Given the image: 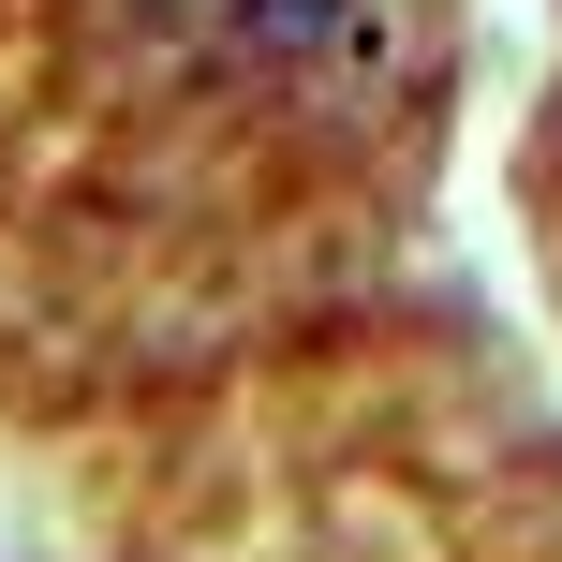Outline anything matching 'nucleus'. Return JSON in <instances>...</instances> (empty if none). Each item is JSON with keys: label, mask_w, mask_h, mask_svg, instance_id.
Wrapping results in <instances>:
<instances>
[{"label": "nucleus", "mask_w": 562, "mask_h": 562, "mask_svg": "<svg viewBox=\"0 0 562 562\" xmlns=\"http://www.w3.org/2000/svg\"><path fill=\"white\" fill-rule=\"evenodd\" d=\"M429 75L445 0H0V326L134 370L326 296Z\"/></svg>", "instance_id": "f257e3e1"}, {"label": "nucleus", "mask_w": 562, "mask_h": 562, "mask_svg": "<svg viewBox=\"0 0 562 562\" xmlns=\"http://www.w3.org/2000/svg\"><path fill=\"white\" fill-rule=\"evenodd\" d=\"M548 178H562V104H548Z\"/></svg>", "instance_id": "f03ea898"}]
</instances>
